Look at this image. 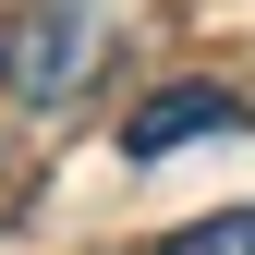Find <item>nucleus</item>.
Returning <instances> with one entry per match:
<instances>
[{
	"mask_svg": "<svg viewBox=\"0 0 255 255\" xmlns=\"http://www.w3.org/2000/svg\"><path fill=\"white\" fill-rule=\"evenodd\" d=\"M110 61V0H24L0 24V85L24 110H73Z\"/></svg>",
	"mask_w": 255,
	"mask_h": 255,
	"instance_id": "nucleus-1",
	"label": "nucleus"
},
{
	"mask_svg": "<svg viewBox=\"0 0 255 255\" xmlns=\"http://www.w3.org/2000/svg\"><path fill=\"white\" fill-rule=\"evenodd\" d=\"M207 134H243V98H231V85H158V98L122 122V158H182Z\"/></svg>",
	"mask_w": 255,
	"mask_h": 255,
	"instance_id": "nucleus-2",
	"label": "nucleus"
},
{
	"mask_svg": "<svg viewBox=\"0 0 255 255\" xmlns=\"http://www.w3.org/2000/svg\"><path fill=\"white\" fill-rule=\"evenodd\" d=\"M158 255H255V207H219V219H182Z\"/></svg>",
	"mask_w": 255,
	"mask_h": 255,
	"instance_id": "nucleus-3",
	"label": "nucleus"
}]
</instances>
